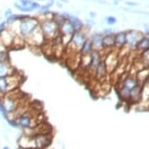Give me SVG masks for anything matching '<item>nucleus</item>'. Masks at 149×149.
Instances as JSON below:
<instances>
[{"label": "nucleus", "mask_w": 149, "mask_h": 149, "mask_svg": "<svg viewBox=\"0 0 149 149\" xmlns=\"http://www.w3.org/2000/svg\"><path fill=\"white\" fill-rule=\"evenodd\" d=\"M19 83H21V75L17 74V72L10 76L0 78V94L3 97L8 93L17 90L19 86Z\"/></svg>", "instance_id": "7ed1b4c3"}, {"label": "nucleus", "mask_w": 149, "mask_h": 149, "mask_svg": "<svg viewBox=\"0 0 149 149\" xmlns=\"http://www.w3.org/2000/svg\"><path fill=\"white\" fill-rule=\"evenodd\" d=\"M94 51V47L90 38H87V40L84 42L82 48L80 49V55L81 56H89L91 53Z\"/></svg>", "instance_id": "aec40b11"}, {"label": "nucleus", "mask_w": 149, "mask_h": 149, "mask_svg": "<svg viewBox=\"0 0 149 149\" xmlns=\"http://www.w3.org/2000/svg\"><path fill=\"white\" fill-rule=\"evenodd\" d=\"M105 21H106V24H109V26H112V24H116L117 19L113 16H109V17H107V18L105 19Z\"/></svg>", "instance_id": "bb28decb"}, {"label": "nucleus", "mask_w": 149, "mask_h": 149, "mask_svg": "<svg viewBox=\"0 0 149 149\" xmlns=\"http://www.w3.org/2000/svg\"><path fill=\"white\" fill-rule=\"evenodd\" d=\"M53 140V136L51 134H35L31 136L32 148L33 149H46L51 145Z\"/></svg>", "instance_id": "39448f33"}, {"label": "nucleus", "mask_w": 149, "mask_h": 149, "mask_svg": "<svg viewBox=\"0 0 149 149\" xmlns=\"http://www.w3.org/2000/svg\"><path fill=\"white\" fill-rule=\"evenodd\" d=\"M140 85L139 82L137 81L136 77V76H131V75H129V76H127L122 81V87H125V88H127L129 90H133L134 88H136V86Z\"/></svg>", "instance_id": "4468645a"}, {"label": "nucleus", "mask_w": 149, "mask_h": 149, "mask_svg": "<svg viewBox=\"0 0 149 149\" xmlns=\"http://www.w3.org/2000/svg\"><path fill=\"white\" fill-rule=\"evenodd\" d=\"M14 73H16V70L11 65L10 61L0 63V78L10 76V75L14 74Z\"/></svg>", "instance_id": "f8f14e48"}, {"label": "nucleus", "mask_w": 149, "mask_h": 149, "mask_svg": "<svg viewBox=\"0 0 149 149\" xmlns=\"http://www.w3.org/2000/svg\"><path fill=\"white\" fill-rule=\"evenodd\" d=\"M12 14H13L12 10H11V9H7V10H6V13H5V16H6V18H8V17L11 16Z\"/></svg>", "instance_id": "7c9ffc66"}, {"label": "nucleus", "mask_w": 149, "mask_h": 149, "mask_svg": "<svg viewBox=\"0 0 149 149\" xmlns=\"http://www.w3.org/2000/svg\"><path fill=\"white\" fill-rule=\"evenodd\" d=\"M0 115H1L2 118H4V119L6 120V121H7L8 119H9V114L7 113L6 109H5L4 105H3V103H2L1 98H0Z\"/></svg>", "instance_id": "5701e85b"}, {"label": "nucleus", "mask_w": 149, "mask_h": 149, "mask_svg": "<svg viewBox=\"0 0 149 149\" xmlns=\"http://www.w3.org/2000/svg\"><path fill=\"white\" fill-rule=\"evenodd\" d=\"M39 29H40L41 33L43 34L46 40L55 39L60 34L58 24L52 18V16L49 17V18H44L41 21H39Z\"/></svg>", "instance_id": "f03ea898"}, {"label": "nucleus", "mask_w": 149, "mask_h": 149, "mask_svg": "<svg viewBox=\"0 0 149 149\" xmlns=\"http://www.w3.org/2000/svg\"><path fill=\"white\" fill-rule=\"evenodd\" d=\"M87 40V34L84 30L75 31L70 37L69 40V48H72L74 52H80V49L82 48L84 42Z\"/></svg>", "instance_id": "423d86ee"}, {"label": "nucleus", "mask_w": 149, "mask_h": 149, "mask_svg": "<svg viewBox=\"0 0 149 149\" xmlns=\"http://www.w3.org/2000/svg\"><path fill=\"white\" fill-rule=\"evenodd\" d=\"M58 30H60V34L63 37V40L65 37H71L73 33L75 32L74 27L72 26V24H70L68 21L64 19L61 24H58Z\"/></svg>", "instance_id": "1a4fd4ad"}, {"label": "nucleus", "mask_w": 149, "mask_h": 149, "mask_svg": "<svg viewBox=\"0 0 149 149\" xmlns=\"http://www.w3.org/2000/svg\"><path fill=\"white\" fill-rule=\"evenodd\" d=\"M136 49H137L141 53L148 51L149 50V34H146L145 36H143V38L139 42Z\"/></svg>", "instance_id": "412c9836"}, {"label": "nucleus", "mask_w": 149, "mask_h": 149, "mask_svg": "<svg viewBox=\"0 0 149 149\" xmlns=\"http://www.w3.org/2000/svg\"><path fill=\"white\" fill-rule=\"evenodd\" d=\"M63 18L68 21L70 24H72V26L74 27L75 31H80V30H83V27H84V24L81 19L78 18L76 16H73V15H70L68 13H63Z\"/></svg>", "instance_id": "9d476101"}, {"label": "nucleus", "mask_w": 149, "mask_h": 149, "mask_svg": "<svg viewBox=\"0 0 149 149\" xmlns=\"http://www.w3.org/2000/svg\"><path fill=\"white\" fill-rule=\"evenodd\" d=\"M143 38V34L137 30H130L127 32V40H126V45L129 48L134 49L136 48L139 42Z\"/></svg>", "instance_id": "6e6552de"}, {"label": "nucleus", "mask_w": 149, "mask_h": 149, "mask_svg": "<svg viewBox=\"0 0 149 149\" xmlns=\"http://www.w3.org/2000/svg\"><path fill=\"white\" fill-rule=\"evenodd\" d=\"M7 29V24H6V22H1V24H0V35L2 34V33H3L5 30Z\"/></svg>", "instance_id": "cd10ccee"}, {"label": "nucleus", "mask_w": 149, "mask_h": 149, "mask_svg": "<svg viewBox=\"0 0 149 149\" xmlns=\"http://www.w3.org/2000/svg\"><path fill=\"white\" fill-rule=\"evenodd\" d=\"M37 1H47V0H37ZM49 2H54V0H48Z\"/></svg>", "instance_id": "473e14b6"}, {"label": "nucleus", "mask_w": 149, "mask_h": 149, "mask_svg": "<svg viewBox=\"0 0 149 149\" xmlns=\"http://www.w3.org/2000/svg\"><path fill=\"white\" fill-rule=\"evenodd\" d=\"M2 61H9V54H8V51L0 53V63H2Z\"/></svg>", "instance_id": "393cba45"}, {"label": "nucleus", "mask_w": 149, "mask_h": 149, "mask_svg": "<svg viewBox=\"0 0 149 149\" xmlns=\"http://www.w3.org/2000/svg\"><path fill=\"white\" fill-rule=\"evenodd\" d=\"M127 5H131V6H134V5H136V3H133V2H127Z\"/></svg>", "instance_id": "2f4dec72"}, {"label": "nucleus", "mask_w": 149, "mask_h": 149, "mask_svg": "<svg viewBox=\"0 0 149 149\" xmlns=\"http://www.w3.org/2000/svg\"><path fill=\"white\" fill-rule=\"evenodd\" d=\"M7 123H8V125H9L10 127L15 128V129H19L18 124H17L15 118H11V117H9V119L7 120Z\"/></svg>", "instance_id": "a878e982"}, {"label": "nucleus", "mask_w": 149, "mask_h": 149, "mask_svg": "<svg viewBox=\"0 0 149 149\" xmlns=\"http://www.w3.org/2000/svg\"><path fill=\"white\" fill-rule=\"evenodd\" d=\"M119 97L121 100H126V102H130L131 100V90H129L127 88H125V87H122L121 86V88L119 89Z\"/></svg>", "instance_id": "4be33fe9"}, {"label": "nucleus", "mask_w": 149, "mask_h": 149, "mask_svg": "<svg viewBox=\"0 0 149 149\" xmlns=\"http://www.w3.org/2000/svg\"><path fill=\"white\" fill-rule=\"evenodd\" d=\"M90 58H91V63H90L89 68L95 72V69H97V67L98 66V64H100L103 61L102 53H100V51L94 50V51L90 54Z\"/></svg>", "instance_id": "9b49d317"}, {"label": "nucleus", "mask_w": 149, "mask_h": 149, "mask_svg": "<svg viewBox=\"0 0 149 149\" xmlns=\"http://www.w3.org/2000/svg\"><path fill=\"white\" fill-rule=\"evenodd\" d=\"M93 47H94V50H97V51H102L103 49V35L102 33L95 32L94 34H92L91 38Z\"/></svg>", "instance_id": "ddd939ff"}, {"label": "nucleus", "mask_w": 149, "mask_h": 149, "mask_svg": "<svg viewBox=\"0 0 149 149\" xmlns=\"http://www.w3.org/2000/svg\"><path fill=\"white\" fill-rule=\"evenodd\" d=\"M141 60L142 63L145 67H149V50L144 53H142L141 55Z\"/></svg>", "instance_id": "b1692460"}, {"label": "nucleus", "mask_w": 149, "mask_h": 149, "mask_svg": "<svg viewBox=\"0 0 149 149\" xmlns=\"http://www.w3.org/2000/svg\"><path fill=\"white\" fill-rule=\"evenodd\" d=\"M16 122L18 124L19 129H22V130H29V129L34 128L38 124L36 123L35 117H33L30 112H24V113L18 115L16 118Z\"/></svg>", "instance_id": "20e7f679"}, {"label": "nucleus", "mask_w": 149, "mask_h": 149, "mask_svg": "<svg viewBox=\"0 0 149 149\" xmlns=\"http://www.w3.org/2000/svg\"><path fill=\"white\" fill-rule=\"evenodd\" d=\"M115 48V33L103 36V49L111 50Z\"/></svg>", "instance_id": "a211bd4d"}, {"label": "nucleus", "mask_w": 149, "mask_h": 149, "mask_svg": "<svg viewBox=\"0 0 149 149\" xmlns=\"http://www.w3.org/2000/svg\"><path fill=\"white\" fill-rule=\"evenodd\" d=\"M7 46L5 45L3 42H2V40L0 39V53L1 52H6L7 51Z\"/></svg>", "instance_id": "c85d7f7f"}, {"label": "nucleus", "mask_w": 149, "mask_h": 149, "mask_svg": "<svg viewBox=\"0 0 149 149\" xmlns=\"http://www.w3.org/2000/svg\"><path fill=\"white\" fill-rule=\"evenodd\" d=\"M45 40H46V39H45V37L41 33L40 29H39V27H38V29L36 30V31L33 33V34L30 36L26 41H29V43L32 44V45H40V44L43 43Z\"/></svg>", "instance_id": "2eb2a0df"}, {"label": "nucleus", "mask_w": 149, "mask_h": 149, "mask_svg": "<svg viewBox=\"0 0 149 149\" xmlns=\"http://www.w3.org/2000/svg\"><path fill=\"white\" fill-rule=\"evenodd\" d=\"M141 93H142V85L136 86L131 91V100L130 102H141Z\"/></svg>", "instance_id": "f3484780"}, {"label": "nucleus", "mask_w": 149, "mask_h": 149, "mask_svg": "<svg viewBox=\"0 0 149 149\" xmlns=\"http://www.w3.org/2000/svg\"><path fill=\"white\" fill-rule=\"evenodd\" d=\"M126 40H127V32L121 31L115 33V47L118 49H122L126 45Z\"/></svg>", "instance_id": "dca6fc26"}, {"label": "nucleus", "mask_w": 149, "mask_h": 149, "mask_svg": "<svg viewBox=\"0 0 149 149\" xmlns=\"http://www.w3.org/2000/svg\"><path fill=\"white\" fill-rule=\"evenodd\" d=\"M95 74L97 75V77L98 79H103L105 78L106 74H107V65L105 64V61H102V63L98 64V66L97 67L95 71Z\"/></svg>", "instance_id": "6ab92c4d"}, {"label": "nucleus", "mask_w": 149, "mask_h": 149, "mask_svg": "<svg viewBox=\"0 0 149 149\" xmlns=\"http://www.w3.org/2000/svg\"><path fill=\"white\" fill-rule=\"evenodd\" d=\"M2 149H11V148L9 147V146H4V147L2 148Z\"/></svg>", "instance_id": "72a5a7b5"}, {"label": "nucleus", "mask_w": 149, "mask_h": 149, "mask_svg": "<svg viewBox=\"0 0 149 149\" xmlns=\"http://www.w3.org/2000/svg\"><path fill=\"white\" fill-rule=\"evenodd\" d=\"M41 5L38 2L32 1V0H19L15 3V7L19 12L22 13H29L32 11L40 9Z\"/></svg>", "instance_id": "0eeeda50"}, {"label": "nucleus", "mask_w": 149, "mask_h": 149, "mask_svg": "<svg viewBox=\"0 0 149 149\" xmlns=\"http://www.w3.org/2000/svg\"><path fill=\"white\" fill-rule=\"evenodd\" d=\"M39 27V19L34 17L26 16L18 22L19 36L24 40H27Z\"/></svg>", "instance_id": "f257e3e1"}, {"label": "nucleus", "mask_w": 149, "mask_h": 149, "mask_svg": "<svg viewBox=\"0 0 149 149\" xmlns=\"http://www.w3.org/2000/svg\"><path fill=\"white\" fill-rule=\"evenodd\" d=\"M111 33H113V31H112V29H104L102 30V34L104 36V35H108V34H111Z\"/></svg>", "instance_id": "c756f323"}]
</instances>
